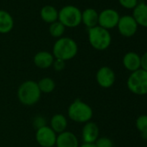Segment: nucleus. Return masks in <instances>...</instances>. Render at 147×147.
Returning a JSON list of instances; mask_svg holds the SVG:
<instances>
[{
    "label": "nucleus",
    "instance_id": "obj_18",
    "mask_svg": "<svg viewBox=\"0 0 147 147\" xmlns=\"http://www.w3.org/2000/svg\"><path fill=\"white\" fill-rule=\"evenodd\" d=\"M98 19L99 16L94 9H87L83 12V14H82V21L89 29L94 28L97 25Z\"/></svg>",
    "mask_w": 147,
    "mask_h": 147
},
{
    "label": "nucleus",
    "instance_id": "obj_26",
    "mask_svg": "<svg viewBox=\"0 0 147 147\" xmlns=\"http://www.w3.org/2000/svg\"><path fill=\"white\" fill-rule=\"evenodd\" d=\"M34 125L38 128L40 127H42L44 125H46V122H45V119L44 118L41 117V116H37L34 119Z\"/></svg>",
    "mask_w": 147,
    "mask_h": 147
},
{
    "label": "nucleus",
    "instance_id": "obj_9",
    "mask_svg": "<svg viewBox=\"0 0 147 147\" xmlns=\"http://www.w3.org/2000/svg\"><path fill=\"white\" fill-rule=\"evenodd\" d=\"M119 20V16L117 11L114 10L107 9L103 11L99 15L98 23L100 27L107 30V29H113L115 26L118 25Z\"/></svg>",
    "mask_w": 147,
    "mask_h": 147
},
{
    "label": "nucleus",
    "instance_id": "obj_15",
    "mask_svg": "<svg viewBox=\"0 0 147 147\" xmlns=\"http://www.w3.org/2000/svg\"><path fill=\"white\" fill-rule=\"evenodd\" d=\"M67 126V119L64 115L61 113L55 114L50 119V128L56 134H60L65 131Z\"/></svg>",
    "mask_w": 147,
    "mask_h": 147
},
{
    "label": "nucleus",
    "instance_id": "obj_12",
    "mask_svg": "<svg viewBox=\"0 0 147 147\" xmlns=\"http://www.w3.org/2000/svg\"><path fill=\"white\" fill-rule=\"evenodd\" d=\"M56 147H79V141L75 133L65 131L56 137Z\"/></svg>",
    "mask_w": 147,
    "mask_h": 147
},
{
    "label": "nucleus",
    "instance_id": "obj_13",
    "mask_svg": "<svg viewBox=\"0 0 147 147\" xmlns=\"http://www.w3.org/2000/svg\"><path fill=\"white\" fill-rule=\"evenodd\" d=\"M123 65L130 72H135L141 68L140 56L135 52H128L123 57Z\"/></svg>",
    "mask_w": 147,
    "mask_h": 147
},
{
    "label": "nucleus",
    "instance_id": "obj_6",
    "mask_svg": "<svg viewBox=\"0 0 147 147\" xmlns=\"http://www.w3.org/2000/svg\"><path fill=\"white\" fill-rule=\"evenodd\" d=\"M58 18L64 26L74 28L81 24L82 12L75 6H66L60 11Z\"/></svg>",
    "mask_w": 147,
    "mask_h": 147
},
{
    "label": "nucleus",
    "instance_id": "obj_23",
    "mask_svg": "<svg viewBox=\"0 0 147 147\" xmlns=\"http://www.w3.org/2000/svg\"><path fill=\"white\" fill-rule=\"evenodd\" d=\"M96 147H113V143L112 139H110L107 137H101L99 138L95 143H94Z\"/></svg>",
    "mask_w": 147,
    "mask_h": 147
},
{
    "label": "nucleus",
    "instance_id": "obj_22",
    "mask_svg": "<svg viewBox=\"0 0 147 147\" xmlns=\"http://www.w3.org/2000/svg\"><path fill=\"white\" fill-rule=\"evenodd\" d=\"M136 127L142 133L147 135V115L143 114L136 119Z\"/></svg>",
    "mask_w": 147,
    "mask_h": 147
},
{
    "label": "nucleus",
    "instance_id": "obj_17",
    "mask_svg": "<svg viewBox=\"0 0 147 147\" xmlns=\"http://www.w3.org/2000/svg\"><path fill=\"white\" fill-rule=\"evenodd\" d=\"M13 25L14 22L11 16L5 11H0V33L5 34L10 32Z\"/></svg>",
    "mask_w": 147,
    "mask_h": 147
},
{
    "label": "nucleus",
    "instance_id": "obj_3",
    "mask_svg": "<svg viewBox=\"0 0 147 147\" xmlns=\"http://www.w3.org/2000/svg\"><path fill=\"white\" fill-rule=\"evenodd\" d=\"M93 114L92 107L80 99L74 100L67 108L68 118L77 123H87L90 121Z\"/></svg>",
    "mask_w": 147,
    "mask_h": 147
},
{
    "label": "nucleus",
    "instance_id": "obj_7",
    "mask_svg": "<svg viewBox=\"0 0 147 147\" xmlns=\"http://www.w3.org/2000/svg\"><path fill=\"white\" fill-rule=\"evenodd\" d=\"M56 133L49 125H44L36 130V140L42 147H54L56 142Z\"/></svg>",
    "mask_w": 147,
    "mask_h": 147
},
{
    "label": "nucleus",
    "instance_id": "obj_2",
    "mask_svg": "<svg viewBox=\"0 0 147 147\" xmlns=\"http://www.w3.org/2000/svg\"><path fill=\"white\" fill-rule=\"evenodd\" d=\"M77 43L69 37H62L58 39L53 47L54 57L64 61L73 59L77 55Z\"/></svg>",
    "mask_w": 147,
    "mask_h": 147
},
{
    "label": "nucleus",
    "instance_id": "obj_19",
    "mask_svg": "<svg viewBox=\"0 0 147 147\" xmlns=\"http://www.w3.org/2000/svg\"><path fill=\"white\" fill-rule=\"evenodd\" d=\"M41 17L42 20H44L47 23H55L58 18V13L54 7L47 5L42 9Z\"/></svg>",
    "mask_w": 147,
    "mask_h": 147
},
{
    "label": "nucleus",
    "instance_id": "obj_11",
    "mask_svg": "<svg viewBox=\"0 0 147 147\" xmlns=\"http://www.w3.org/2000/svg\"><path fill=\"white\" fill-rule=\"evenodd\" d=\"M99 134L100 130L96 123L92 121L85 123L82 131V138L84 143L94 144L95 141L99 138Z\"/></svg>",
    "mask_w": 147,
    "mask_h": 147
},
{
    "label": "nucleus",
    "instance_id": "obj_10",
    "mask_svg": "<svg viewBox=\"0 0 147 147\" xmlns=\"http://www.w3.org/2000/svg\"><path fill=\"white\" fill-rule=\"evenodd\" d=\"M118 28L119 33L122 36L125 37H130L136 33L138 30V24L136 23V21L132 17L124 16L122 18H119L118 23Z\"/></svg>",
    "mask_w": 147,
    "mask_h": 147
},
{
    "label": "nucleus",
    "instance_id": "obj_25",
    "mask_svg": "<svg viewBox=\"0 0 147 147\" xmlns=\"http://www.w3.org/2000/svg\"><path fill=\"white\" fill-rule=\"evenodd\" d=\"M52 67L57 72L62 71L65 68V61H61V60H59V59H55L54 61V62H53Z\"/></svg>",
    "mask_w": 147,
    "mask_h": 147
},
{
    "label": "nucleus",
    "instance_id": "obj_5",
    "mask_svg": "<svg viewBox=\"0 0 147 147\" xmlns=\"http://www.w3.org/2000/svg\"><path fill=\"white\" fill-rule=\"evenodd\" d=\"M129 91L137 95L147 94V72L138 69L132 72L126 82Z\"/></svg>",
    "mask_w": 147,
    "mask_h": 147
},
{
    "label": "nucleus",
    "instance_id": "obj_21",
    "mask_svg": "<svg viewBox=\"0 0 147 147\" xmlns=\"http://www.w3.org/2000/svg\"><path fill=\"white\" fill-rule=\"evenodd\" d=\"M65 30V26L60 22L52 23L49 27V33L54 37H60L63 35Z\"/></svg>",
    "mask_w": 147,
    "mask_h": 147
},
{
    "label": "nucleus",
    "instance_id": "obj_4",
    "mask_svg": "<svg viewBox=\"0 0 147 147\" xmlns=\"http://www.w3.org/2000/svg\"><path fill=\"white\" fill-rule=\"evenodd\" d=\"M88 40L91 46L97 50H105L111 44V35L107 30L95 26L88 30Z\"/></svg>",
    "mask_w": 147,
    "mask_h": 147
},
{
    "label": "nucleus",
    "instance_id": "obj_28",
    "mask_svg": "<svg viewBox=\"0 0 147 147\" xmlns=\"http://www.w3.org/2000/svg\"><path fill=\"white\" fill-rule=\"evenodd\" d=\"M79 147H96L94 144H87V143H83L82 145H79Z\"/></svg>",
    "mask_w": 147,
    "mask_h": 147
},
{
    "label": "nucleus",
    "instance_id": "obj_8",
    "mask_svg": "<svg viewBox=\"0 0 147 147\" xmlns=\"http://www.w3.org/2000/svg\"><path fill=\"white\" fill-rule=\"evenodd\" d=\"M115 79V73L109 67H101L96 73V82L98 85L103 88H109L113 86Z\"/></svg>",
    "mask_w": 147,
    "mask_h": 147
},
{
    "label": "nucleus",
    "instance_id": "obj_14",
    "mask_svg": "<svg viewBox=\"0 0 147 147\" xmlns=\"http://www.w3.org/2000/svg\"><path fill=\"white\" fill-rule=\"evenodd\" d=\"M33 61L37 67L45 69L52 67L53 62L55 61V57L53 54L48 51H40L35 55Z\"/></svg>",
    "mask_w": 147,
    "mask_h": 147
},
{
    "label": "nucleus",
    "instance_id": "obj_16",
    "mask_svg": "<svg viewBox=\"0 0 147 147\" xmlns=\"http://www.w3.org/2000/svg\"><path fill=\"white\" fill-rule=\"evenodd\" d=\"M132 18L138 24L143 27H147V5H137V6L134 8Z\"/></svg>",
    "mask_w": 147,
    "mask_h": 147
},
{
    "label": "nucleus",
    "instance_id": "obj_24",
    "mask_svg": "<svg viewBox=\"0 0 147 147\" xmlns=\"http://www.w3.org/2000/svg\"><path fill=\"white\" fill-rule=\"evenodd\" d=\"M120 5L127 9L135 8L138 5V0H119Z\"/></svg>",
    "mask_w": 147,
    "mask_h": 147
},
{
    "label": "nucleus",
    "instance_id": "obj_20",
    "mask_svg": "<svg viewBox=\"0 0 147 147\" xmlns=\"http://www.w3.org/2000/svg\"><path fill=\"white\" fill-rule=\"evenodd\" d=\"M38 88L42 94H50L55 88V82L49 77H44L37 82Z\"/></svg>",
    "mask_w": 147,
    "mask_h": 147
},
{
    "label": "nucleus",
    "instance_id": "obj_27",
    "mask_svg": "<svg viewBox=\"0 0 147 147\" xmlns=\"http://www.w3.org/2000/svg\"><path fill=\"white\" fill-rule=\"evenodd\" d=\"M141 59V69L147 72V52H145L142 56H140Z\"/></svg>",
    "mask_w": 147,
    "mask_h": 147
},
{
    "label": "nucleus",
    "instance_id": "obj_1",
    "mask_svg": "<svg viewBox=\"0 0 147 147\" xmlns=\"http://www.w3.org/2000/svg\"><path fill=\"white\" fill-rule=\"evenodd\" d=\"M41 94L37 82L31 80L23 82L18 89V98L24 106L36 105L40 100Z\"/></svg>",
    "mask_w": 147,
    "mask_h": 147
}]
</instances>
